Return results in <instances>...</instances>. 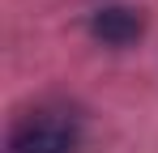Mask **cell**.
Instances as JSON below:
<instances>
[{
  "label": "cell",
  "mask_w": 158,
  "mask_h": 153,
  "mask_svg": "<svg viewBox=\"0 0 158 153\" xmlns=\"http://www.w3.org/2000/svg\"><path fill=\"white\" fill-rule=\"evenodd\" d=\"M141 30H145V22L128 4H103V9L90 13V34L107 47H128V43L141 38Z\"/></svg>",
  "instance_id": "2"
},
{
  "label": "cell",
  "mask_w": 158,
  "mask_h": 153,
  "mask_svg": "<svg viewBox=\"0 0 158 153\" xmlns=\"http://www.w3.org/2000/svg\"><path fill=\"white\" fill-rule=\"evenodd\" d=\"M81 119L60 106L26 111L9 132V153H77Z\"/></svg>",
  "instance_id": "1"
}]
</instances>
